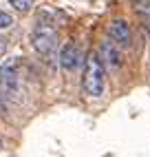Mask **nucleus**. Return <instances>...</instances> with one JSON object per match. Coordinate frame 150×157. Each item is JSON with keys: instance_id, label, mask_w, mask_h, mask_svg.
I'll use <instances>...</instances> for the list:
<instances>
[{"instance_id": "nucleus-1", "label": "nucleus", "mask_w": 150, "mask_h": 157, "mask_svg": "<svg viewBox=\"0 0 150 157\" xmlns=\"http://www.w3.org/2000/svg\"><path fill=\"white\" fill-rule=\"evenodd\" d=\"M106 86V73H104V62L99 53H88L86 64H84V78H82V89L88 98H102Z\"/></svg>"}, {"instance_id": "nucleus-2", "label": "nucleus", "mask_w": 150, "mask_h": 157, "mask_svg": "<svg viewBox=\"0 0 150 157\" xmlns=\"http://www.w3.org/2000/svg\"><path fill=\"white\" fill-rule=\"evenodd\" d=\"M31 44L38 53L42 56H49L55 51L58 47V31L53 27L51 20H44V18H38V22L31 31Z\"/></svg>"}, {"instance_id": "nucleus-3", "label": "nucleus", "mask_w": 150, "mask_h": 157, "mask_svg": "<svg viewBox=\"0 0 150 157\" xmlns=\"http://www.w3.org/2000/svg\"><path fill=\"white\" fill-rule=\"evenodd\" d=\"M99 58H102V62H104V67H108V69H119L122 67V47L115 42V40L111 38V40H104V42L99 44Z\"/></svg>"}, {"instance_id": "nucleus-4", "label": "nucleus", "mask_w": 150, "mask_h": 157, "mask_svg": "<svg viewBox=\"0 0 150 157\" xmlns=\"http://www.w3.org/2000/svg\"><path fill=\"white\" fill-rule=\"evenodd\" d=\"M82 64V51L75 42H66L60 49V67L64 71H73Z\"/></svg>"}, {"instance_id": "nucleus-5", "label": "nucleus", "mask_w": 150, "mask_h": 157, "mask_svg": "<svg viewBox=\"0 0 150 157\" xmlns=\"http://www.w3.org/2000/svg\"><path fill=\"white\" fill-rule=\"evenodd\" d=\"M108 36L122 49H128L133 44V33H130V27H128L126 20H113V22L108 25Z\"/></svg>"}, {"instance_id": "nucleus-6", "label": "nucleus", "mask_w": 150, "mask_h": 157, "mask_svg": "<svg viewBox=\"0 0 150 157\" xmlns=\"http://www.w3.org/2000/svg\"><path fill=\"white\" fill-rule=\"evenodd\" d=\"M0 78H20V58H9L0 64Z\"/></svg>"}, {"instance_id": "nucleus-7", "label": "nucleus", "mask_w": 150, "mask_h": 157, "mask_svg": "<svg viewBox=\"0 0 150 157\" xmlns=\"http://www.w3.org/2000/svg\"><path fill=\"white\" fill-rule=\"evenodd\" d=\"M9 5H11L16 11L27 13V11H31V7H33V0H9Z\"/></svg>"}, {"instance_id": "nucleus-8", "label": "nucleus", "mask_w": 150, "mask_h": 157, "mask_svg": "<svg viewBox=\"0 0 150 157\" xmlns=\"http://www.w3.org/2000/svg\"><path fill=\"white\" fill-rule=\"evenodd\" d=\"M133 9L139 16H150V0H133Z\"/></svg>"}, {"instance_id": "nucleus-9", "label": "nucleus", "mask_w": 150, "mask_h": 157, "mask_svg": "<svg viewBox=\"0 0 150 157\" xmlns=\"http://www.w3.org/2000/svg\"><path fill=\"white\" fill-rule=\"evenodd\" d=\"M11 25H13V18H11V13H7V11H2V9H0V31L9 29Z\"/></svg>"}, {"instance_id": "nucleus-10", "label": "nucleus", "mask_w": 150, "mask_h": 157, "mask_svg": "<svg viewBox=\"0 0 150 157\" xmlns=\"http://www.w3.org/2000/svg\"><path fill=\"white\" fill-rule=\"evenodd\" d=\"M5 51H7V40H5V38H0V58L5 56Z\"/></svg>"}, {"instance_id": "nucleus-11", "label": "nucleus", "mask_w": 150, "mask_h": 157, "mask_svg": "<svg viewBox=\"0 0 150 157\" xmlns=\"http://www.w3.org/2000/svg\"><path fill=\"white\" fill-rule=\"evenodd\" d=\"M7 113V104H5V100L0 98V115H5Z\"/></svg>"}, {"instance_id": "nucleus-12", "label": "nucleus", "mask_w": 150, "mask_h": 157, "mask_svg": "<svg viewBox=\"0 0 150 157\" xmlns=\"http://www.w3.org/2000/svg\"><path fill=\"white\" fill-rule=\"evenodd\" d=\"M0 148H2V142H0Z\"/></svg>"}]
</instances>
